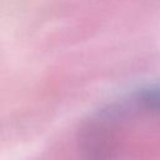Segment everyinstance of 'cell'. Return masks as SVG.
<instances>
[{"instance_id": "1", "label": "cell", "mask_w": 160, "mask_h": 160, "mask_svg": "<svg viewBox=\"0 0 160 160\" xmlns=\"http://www.w3.org/2000/svg\"><path fill=\"white\" fill-rule=\"evenodd\" d=\"M126 101L134 112L160 114V84H151L138 89Z\"/></svg>"}]
</instances>
